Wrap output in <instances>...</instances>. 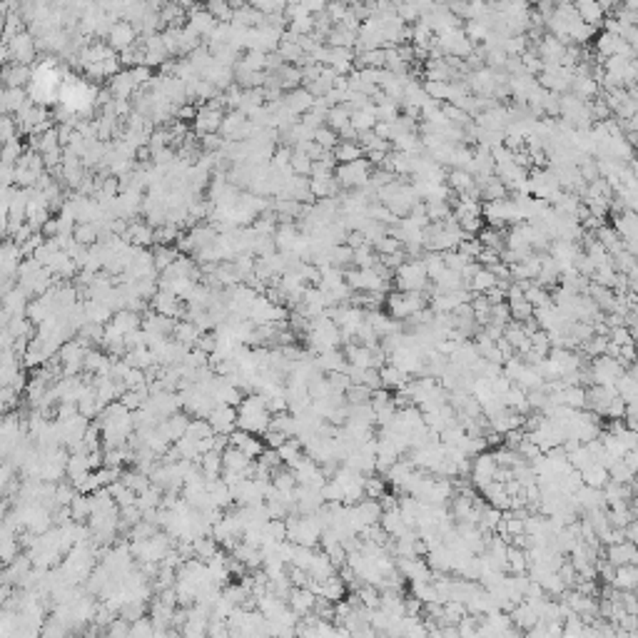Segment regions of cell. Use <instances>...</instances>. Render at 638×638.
<instances>
[{"label":"cell","mask_w":638,"mask_h":638,"mask_svg":"<svg viewBox=\"0 0 638 638\" xmlns=\"http://www.w3.org/2000/svg\"><path fill=\"white\" fill-rule=\"evenodd\" d=\"M362 155H364V150L357 143H342L339 140V145L332 150V157H335L337 165H349L354 160H362Z\"/></svg>","instance_id":"4dcf8cb0"},{"label":"cell","mask_w":638,"mask_h":638,"mask_svg":"<svg viewBox=\"0 0 638 638\" xmlns=\"http://www.w3.org/2000/svg\"><path fill=\"white\" fill-rule=\"evenodd\" d=\"M372 249L374 252H379V257H389V254L402 252V242L394 240L391 235H384V237H379V240L374 242Z\"/></svg>","instance_id":"bcb514c9"},{"label":"cell","mask_w":638,"mask_h":638,"mask_svg":"<svg viewBox=\"0 0 638 638\" xmlns=\"http://www.w3.org/2000/svg\"><path fill=\"white\" fill-rule=\"evenodd\" d=\"M574 10H576L578 20L583 25H591V28H599L606 20L601 3H596V0H578V3H574Z\"/></svg>","instance_id":"2e32d148"},{"label":"cell","mask_w":638,"mask_h":638,"mask_svg":"<svg viewBox=\"0 0 638 638\" xmlns=\"http://www.w3.org/2000/svg\"><path fill=\"white\" fill-rule=\"evenodd\" d=\"M608 342L616 347H626V344H633V332L628 327H616L608 332Z\"/></svg>","instance_id":"816d5d0a"},{"label":"cell","mask_w":638,"mask_h":638,"mask_svg":"<svg viewBox=\"0 0 638 638\" xmlns=\"http://www.w3.org/2000/svg\"><path fill=\"white\" fill-rule=\"evenodd\" d=\"M290 172L294 175V177H310L312 175V160L304 152H299V150H292V157H290Z\"/></svg>","instance_id":"d590c367"},{"label":"cell","mask_w":638,"mask_h":638,"mask_svg":"<svg viewBox=\"0 0 638 638\" xmlns=\"http://www.w3.org/2000/svg\"><path fill=\"white\" fill-rule=\"evenodd\" d=\"M496 287V277L489 272V269H479L474 277L469 279V285H466V290L471 292V294H486L489 290H494Z\"/></svg>","instance_id":"1f68e13d"},{"label":"cell","mask_w":638,"mask_h":638,"mask_svg":"<svg viewBox=\"0 0 638 638\" xmlns=\"http://www.w3.org/2000/svg\"><path fill=\"white\" fill-rule=\"evenodd\" d=\"M0 569H3V561H0Z\"/></svg>","instance_id":"9f6ffc18"},{"label":"cell","mask_w":638,"mask_h":638,"mask_svg":"<svg viewBox=\"0 0 638 638\" xmlns=\"http://www.w3.org/2000/svg\"><path fill=\"white\" fill-rule=\"evenodd\" d=\"M229 446H235V449H240V452L245 454L247 459H252V461H257V459H260V454L267 449V446L262 444L260 436H254V434L242 432V429H235V432L229 434Z\"/></svg>","instance_id":"7c38bea8"},{"label":"cell","mask_w":638,"mask_h":638,"mask_svg":"<svg viewBox=\"0 0 638 638\" xmlns=\"http://www.w3.org/2000/svg\"><path fill=\"white\" fill-rule=\"evenodd\" d=\"M187 424H190V416L185 414V411H177V414L168 416V419H162L160 424H157V434H160L162 439L168 441V444H175L177 439H182L187 432Z\"/></svg>","instance_id":"5bb4252c"},{"label":"cell","mask_w":638,"mask_h":638,"mask_svg":"<svg viewBox=\"0 0 638 638\" xmlns=\"http://www.w3.org/2000/svg\"><path fill=\"white\" fill-rule=\"evenodd\" d=\"M107 40H110L107 45H110L115 53H123V50L132 48V45L137 43V30L127 23V20H115V23L110 25V30H107Z\"/></svg>","instance_id":"ba28073f"},{"label":"cell","mask_w":638,"mask_h":638,"mask_svg":"<svg viewBox=\"0 0 638 638\" xmlns=\"http://www.w3.org/2000/svg\"><path fill=\"white\" fill-rule=\"evenodd\" d=\"M177 257H180V252L175 249V245L172 247H160V245H157V247L152 249V267L160 269V272H165V269H168Z\"/></svg>","instance_id":"e575fe53"},{"label":"cell","mask_w":638,"mask_h":638,"mask_svg":"<svg viewBox=\"0 0 638 638\" xmlns=\"http://www.w3.org/2000/svg\"><path fill=\"white\" fill-rule=\"evenodd\" d=\"M172 335H175V342H177V344H182L185 349H193L195 344H197V339H200V335H202V332H200V329L195 327L193 322L182 319V322H175Z\"/></svg>","instance_id":"cb8c5ba5"},{"label":"cell","mask_w":638,"mask_h":638,"mask_svg":"<svg viewBox=\"0 0 638 638\" xmlns=\"http://www.w3.org/2000/svg\"><path fill=\"white\" fill-rule=\"evenodd\" d=\"M274 247L279 249V252H294V247H297L299 242V229L297 224H277V229H274Z\"/></svg>","instance_id":"d6986e66"},{"label":"cell","mask_w":638,"mask_h":638,"mask_svg":"<svg viewBox=\"0 0 638 638\" xmlns=\"http://www.w3.org/2000/svg\"><path fill=\"white\" fill-rule=\"evenodd\" d=\"M82 312H85L87 322L103 324V327H105V324H110L112 314H115L110 307H105L103 302H95V299H87V302L82 304Z\"/></svg>","instance_id":"484cf974"},{"label":"cell","mask_w":638,"mask_h":638,"mask_svg":"<svg viewBox=\"0 0 638 638\" xmlns=\"http://www.w3.org/2000/svg\"><path fill=\"white\" fill-rule=\"evenodd\" d=\"M349 118H352V112L347 110L344 105H337V107H329L327 112V120H324V125H327L332 132H339L342 127H347L349 125Z\"/></svg>","instance_id":"836d02e7"},{"label":"cell","mask_w":638,"mask_h":638,"mask_svg":"<svg viewBox=\"0 0 638 638\" xmlns=\"http://www.w3.org/2000/svg\"><path fill=\"white\" fill-rule=\"evenodd\" d=\"M110 327L115 329V332H120L123 337L132 335V332H137L140 329V314H135V312H127V310H120L112 314L110 319Z\"/></svg>","instance_id":"7402d4cb"},{"label":"cell","mask_w":638,"mask_h":638,"mask_svg":"<svg viewBox=\"0 0 638 638\" xmlns=\"http://www.w3.org/2000/svg\"><path fill=\"white\" fill-rule=\"evenodd\" d=\"M394 292H424L429 287L427 269L422 260H407L399 269H394L391 277Z\"/></svg>","instance_id":"7a4b0ae2"},{"label":"cell","mask_w":638,"mask_h":638,"mask_svg":"<svg viewBox=\"0 0 638 638\" xmlns=\"http://www.w3.org/2000/svg\"><path fill=\"white\" fill-rule=\"evenodd\" d=\"M611 229L621 237V242H633L636 240V212H621L614 217Z\"/></svg>","instance_id":"44dd1931"},{"label":"cell","mask_w":638,"mask_h":638,"mask_svg":"<svg viewBox=\"0 0 638 638\" xmlns=\"http://www.w3.org/2000/svg\"><path fill=\"white\" fill-rule=\"evenodd\" d=\"M277 457L287 469H292V466L304 457V449H302V444H299V439H287L285 444L277 449Z\"/></svg>","instance_id":"f546056e"},{"label":"cell","mask_w":638,"mask_h":638,"mask_svg":"<svg viewBox=\"0 0 638 638\" xmlns=\"http://www.w3.org/2000/svg\"><path fill=\"white\" fill-rule=\"evenodd\" d=\"M578 474H581V484H583V486H589V489H599V491H601L603 486L611 481V479H608V471L603 469L601 464H596V461L591 466H586L583 471H578Z\"/></svg>","instance_id":"d4e9b609"},{"label":"cell","mask_w":638,"mask_h":638,"mask_svg":"<svg viewBox=\"0 0 638 638\" xmlns=\"http://www.w3.org/2000/svg\"><path fill=\"white\" fill-rule=\"evenodd\" d=\"M282 103H285V107L292 112V115H294V118H297V115L302 118L304 112H310V110H312V105H314V98H312V95L307 93L304 87H297V90H292V93H287Z\"/></svg>","instance_id":"ac0fdd59"},{"label":"cell","mask_w":638,"mask_h":638,"mask_svg":"<svg viewBox=\"0 0 638 638\" xmlns=\"http://www.w3.org/2000/svg\"><path fill=\"white\" fill-rule=\"evenodd\" d=\"M441 260H444V267L446 269H452V272L461 274V269H464L466 265H469V257H464L461 252H457V249H452V252H444L441 254Z\"/></svg>","instance_id":"681fc988"},{"label":"cell","mask_w":638,"mask_h":638,"mask_svg":"<svg viewBox=\"0 0 638 638\" xmlns=\"http://www.w3.org/2000/svg\"><path fill=\"white\" fill-rule=\"evenodd\" d=\"M269 419H272V414L267 411V399L262 394L252 391L247 397H242L240 407H237V429L260 436L269 429Z\"/></svg>","instance_id":"6da1fadb"},{"label":"cell","mask_w":638,"mask_h":638,"mask_svg":"<svg viewBox=\"0 0 638 638\" xmlns=\"http://www.w3.org/2000/svg\"><path fill=\"white\" fill-rule=\"evenodd\" d=\"M285 603L297 619H307V616H312V611H314L317 596L312 594L310 589H292L290 594H287Z\"/></svg>","instance_id":"4fadbf2b"},{"label":"cell","mask_w":638,"mask_h":638,"mask_svg":"<svg viewBox=\"0 0 638 638\" xmlns=\"http://www.w3.org/2000/svg\"><path fill=\"white\" fill-rule=\"evenodd\" d=\"M399 115H402V110H399V103H394V100H382L377 105V123L394 125Z\"/></svg>","instance_id":"f35d334b"},{"label":"cell","mask_w":638,"mask_h":638,"mask_svg":"<svg viewBox=\"0 0 638 638\" xmlns=\"http://www.w3.org/2000/svg\"><path fill=\"white\" fill-rule=\"evenodd\" d=\"M40 235H43V240H55V237H60V222H57V217H48L43 222V227H40Z\"/></svg>","instance_id":"f5cc1de1"},{"label":"cell","mask_w":638,"mask_h":638,"mask_svg":"<svg viewBox=\"0 0 638 638\" xmlns=\"http://www.w3.org/2000/svg\"><path fill=\"white\" fill-rule=\"evenodd\" d=\"M312 140H314L319 148L324 150V152H332V150L339 145V137H337V132H332L327 127V125H322L319 130H314V135H312Z\"/></svg>","instance_id":"7bdbcfd3"},{"label":"cell","mask_w":638,"mask_h":638,"mask_svg":"<svg viewBox=\"0 0 638 638\" xmlns=\"http://www.w3.org/2000/svg\"><path fill=\"white\" fill-rule=\"evenodd\" d=\"M15 182V165L0 162V187H10Z\"/></svg>","instance_id":"db71d44e"},{"label":"cell","mask_w":638,"mask_h":638,"mask_svg":"<svg viewBox=\"0 0 638 638\" xmlns=\"http://www.w3.org/2000/svg\"><path fill=\"white\" fill-rule=\"evenodd\" d=\"M207 424H210L215 434H224V436H229V434L237 429V409L235 407L217 404L215 409L210 411V416H207Z\"/></svg>","instance_id":"30bf717a"},{"label":"cell","mask_w":638,"mask_h":638,"mask_svg":"<svg viewBox=\"0 0 638 638\" xmlns=\"http://www.w3.org/2000/svg\"><path fill=\"white\" fill-rule=\"evenodd\" d=\"M384 304H387V314L399 322V319H409L419 310H424L427 299H424L422 292H389Z\"/></svg>","instance_id":"3957f363"},{"label":"cell","mask_w":638,"mask_h":638,"mask_svg":"<svg viewBox=\"0 0 638 638\" xmlns=\"http://www.w3.org/2000/svg\"><path fill=\"white\" fill-rule=\"evenodd\" d=\"M8 48H10V57L12 62H18V65H28L30 68L33 57H35L37 48H35V40H33L30 33H18L15 37H10V40H6Z\"/></svg>","instance_id":"52a82bcc"},{"label":"cell","mask_w":638,"mask_h":638,"mask_svg":"<svg viewBox=\"0 0 638 638\" xmlns=\"http://www.w3.org/2000/svg\"><path fill=\"white\" fill-rule=\"evenodd\" d=\"M319 496H322L324 504H344V491H342V486L335 479L324 481V486L319 489Z\"/></svg>","instance_id":"f6af8a7d"},{"label":"cell","mask_w":638,"mask_h":638,"mask_svg":"<svg viewBox=\"0 0 638 638\" xmlns=\"http://www.w3.org/2000/svg\"><path fill=\"white\" fill-rule=\"evenodd\" d=\"M422 262H424V269H427L429 282H434V279L439 277V274L446 269V267H444V260H441V254H439V252H424Z\"/></svg>","instance_id":"b9f144b4"},{"label":"cell","mask_w":638,"mask_h":638,"mask_svg":"<svg viewBox=\"0 0 638 638\" xmlns=\"http://www.w3.org/2000/svg\"><path fill=\"white\" fill-rule=\"evenodd\" d=\"M387 494V481L382 477H377V474H372V477H364V499H374L377 502L379 496Z\"/></svg>","instance_id":"ee69618b"},{"label":"cell","mask_w":638,"mask_h":638,"mask_svg":"<svg viewBox=\"0 0 638 638\" xmlns=\"http://www.w3.org/2000/svg\"><path fill=\"white\" fill-rule=\"evenodd\" d=\"M477 242L481 245L484 249H496V252H502L504 249L502 232H496V229H491V227H484L481 232L477 235Z\"/></svg>","instance_id":"ab89813d"},{"label":"cell","mask_w":638,"mask_h":638,"mask_svg":"<svg viewBox=\"0 0 638 638\" xmlns=\"http://www.w3.org/2000/svg\"><path fill=\"white\" fill-rule=\"evenodd\" d=\"M628 366H633V364H626L623 360H614V357H606V354H603V357H596L589 366L591 384L616 387V382L623 377V372H626Z\"/></svg>","instance_id":"277c9868"},{"label":"cell","mask_w":638,"mask_h":638,"mask_svg":"<svg viewBox=\"0 0 638 638\" xmlns=\"http://www.w3.org/2000/svg\"><path fill=\"white\" fill-rule=\"evenodd\" d=\"M369 175H372V165L366 160H354L349 165H337L335 180L344 190H362L369 185Z\"/></svg>","instance_id":"5b68a950"},{"label":"cell","mask_w":638,"mask_h":638,"mask_svg":"<svg viewBox=\"0 0 638 638\" xmlns=\"http://www.w3.org/2000/svg\"><path fill=\"white\" fill-rule=\"evenodd\" d=\"M205 10L215 18V23H229V20H232V8H229V3H224V0L207 3Z\"/></svg>","instance_id":"7dc6e473"},{"label":"cell","mask_w":638,"mask_h":638,"mask_svg":"<svg viewBox=\"0 0 638 638\" xmlns=\"http://www.w3.org/2000/svg\"><path fill=\"white\" fill-rule=\"evenodd\" d=\"M90 474V464H87V457L85 454H70L68 457V464H65V477L70 479V484H78L82 477H87Z\"/></svg>","instance_id":"4316f807"},{"label":"cell","mask_w":638,"mask_h":638,"mask_svg":"<svg viewBox=\"0 0 638 638\" xmlns=\"http://www.w3.org/2000/svg\"><path fill=\"white\" fill-rule=\"evenodd\" d=\"M187 439H193L195 444L202 439H210V436H215V432H212V427L207 424V419H190V424H187V432H185Z\"/></svg>","instance_id":"8d00e7d4"},{"label":"cell","mask_w":638,"mask_h":638,"mask_svg":"<svg viewBox=\"0 0 638 638\" xmlns=\"http://www.w3.org/2000/svg\"><path fill=\"white\" fill-rule=\"evenodd\" d=\"M446 187L454 195H466L474 187V177L469 172H464V170H449L446 172Z\"/></svg>","instance_id":"83f0119b"},{"label":"cell","mask_w":638,"mask_h":638,"mask_svg":"<svg viewBox=\"0 0 638 638\" xmlns=\"http://www.w3.org/2000/svg\"><path fill=\"white\" fill-rule=\"evenodd\" d=\"M636 558H638V553H636V546L633 544H628V541H621V544H611L606 549V561L611 566H636Z\"/></svg>","instance_id":"e0dca14e"},{"label":"cell","mask_w":638,"mask_h":638,"mask_svg":"<svg viewBox=\"0 0 638 638\" xmlns=\"http://www.w3.org/2000/svg\"><path fill=\"white\" fill-rule=\"evenodd\" d=\"M6 514H8V506H6V502L0 499V524H3V519H6Z\"/></svg>","instance_id":"11a10c76"},{"label":"cell","mask_w":638,"mask_h":638,"mask_svg":"<svg viewBox=\"0 0 638 638\" xmlns=\"http://www.w3.org/2000/svg\"><path fill=\"white\" fill-rule=\"evenodd\" d=\"M68 511H70V519H73V524H80V521H87L90 519V496H82V494H75L73 502L68 504Z\"/></svg>","instance_id":"d6a6232c"},{"label":"cell","mask_w":638,"mask_h":638,"mask_svg":"<svg viewBox=\"0 0 638 638\" xmlns=\"http://www.w3.org/2000/svg\"><path fill=\"white\" fill-rule=\"evenodd\" d=\"M150 310L160 317H168V319L185 317V307H182L180 299L175 297V294H170V292H160V290H157L155 294H152V299H150Z\"/></svg>","instance_id":"8fae6325"},{"label":"cell","mask_w":638,"mask_h":638,"mask_svg":"<svg viewBox=\"0 0 638 638\" xmlns=\"http://www.w3.org/2000/svg\"><path fill=\"white\" fill-rule=\"evenodd\" d=\"M379 379H382V389H402L407 382H409V377L404 372H399L397 366H391V364H384L382 369H379Z\"/></svg>","instance_id":"f1b7e54d"},{"label":"cell","mask_w":638,"mask_h":638,"mask_svg":"<svg viewBox=\"0 0 638 638\" xmlns=\"http://www.w3.org/2000/svg\"><path fill=\"white\" fill-rule=\"evenodd\" d=\"M496 459L491 452H481L477 454V457H471V486L474 489H486L491 481H494V474H496Z\"/></svg>","instance_id":"8992f818"},{"label":"cell","mask_w":638,"mask_h":638,"mask_svg":"<svg viewBox=\"0 0 638 638\" xmlns=\"http://www.w3.org/2000/svg\"><path fill=\"white\" fill-rule=\"evenodd\" d=\"M0 78H3L6 87H10V90H23L25 85H30L33 70L28 65L12 62V65H6V68L0 70Z\"/></svg>","instance_id":"9a60e30c"},{"label":"cell","mask_w":638,"mask_h":638,"mask_svg":"<svg viewBox=\"0 0 638 638\" xmlns=\"http://www.w3.org/2000/svg\"><path fill=\"white\" fill-rule=\"evenodd\" d=\"M508 312H511V322H526V319L533 317V307L529 302L508 304Z\"/></svg>","instance_id":"f907efd6"},{"label":"cell","mask_w":638,"mask_h":638,"mask_svg":"<svg viewBox=\"0 0 638 638\" xmlns=\"http://www.w3.org/2000/svg\"><path fill=\"white\" fill-rule=\"evenodd\" d=\"M73 240L80 245V247H95L100 240V227L95 222H75L73 227Z\"/></svg>","instance_id":"603a6c76"},{"label":"cell","mask_w":638,"mask_h":638,"mask_svg":"<svg viewBox=\"0 0 638 638\" xmlns=\"http://www.w3.org/2000/svg\"><path fill=\"white\" fill-rule=\"evenodd\" d=\"M224 110H215V107H197V118L193 120V127L200 137L202 135H220V125H222Z\"/></svg>","instance_id":"9c48e42d"},{"label":"cell","mask_w":638,"mask_h":638,"mask_svg":"<svg viewBox=\"0 0 638 638\" xmlns=\"http://www.w3.org/2000/svg\"><path fill=\"white\" fill-rule=\"evenodd\" d=\"M638 583V569L636 566H616L614 569V578H611V589L616 591H633Z\"/></svg>","instance_id":"ffe728a7"},{"label":"cell","mask_w":638,"mask_h":638,"mask_svg":"<svg viewBox=\"0 0 638 638\" xmlns=\"http://www.w3.org/2000/svg\"><path fill=\"white\" fill-rule=\"evenodd\" d=\"M461 30H464V35L469 37L471 43H474V40H486V35L491 33L481 20H464V28H461Z\"/></svg>","instance_id":"c3c4849f"},{"label":"cell","mask_w":638,"mask_h":638,"mask_svg":"<svg viewBox=\"0 0 638 638\" xmlns=\"http://www.w3.org/2000/svg\"><path fill=\"white\" fill-rule=\"evenodd\" d=\"M120 481L127 486L130 491H135V494H143L145 489H150V477H145V474H140V471H125V474H120Z\"/></svg>","instance_id":"74e56055"},{"label":"cell","mask_w":638,"mask_h":638,"mask_svg":"<svg viewBox=\"0 0 638 638\" xmlns=\"http://www.w3.org/2000/svg\"><path fill=\"white\" fill-rule=\"evenodd\" d=\"M25 152V145L20 143L18 137L15 140H10V143L0 145V162H8V165H15V162L23 157Z\"/></svg>","instance_id":"60d3db41"}]
</instances>
